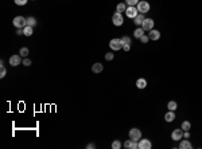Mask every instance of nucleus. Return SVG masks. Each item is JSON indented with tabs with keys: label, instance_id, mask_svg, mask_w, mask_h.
<instances>
[{
	"label": "nucleus",
	"instance_id": "nucleus-30",
	"mask_svg": "<svg viewBox=\"0 0 202 149\" xmlns=\"http://www.w3.org/2000/svg\"><path fill=\"white\" fill-rule=\"evenodd\" d=\"M113 58H114V55L112 53H106L105 54V61H113Z\"/></svg>",
	"mask_w": 202,
	"mask_h": 149
},
{
	"label": "nucleus",
	"instance_id": "nucleus-26",
	"mask_svg": "<svg viewBox=\"0 0 202 149\" xmlns=\"http://www.w3.org/2000/svg\"><path fill=\"white\" fill-rule=\"evenodd\" d=\"M121 42H123V44H131V38L129 36H127V35H124V36H121Z\"/></svg>",
	"mask_w": 202,
	"mask_h": 149
},
{
	"label": "nucleus",
	"instance_id": "nucleus-12",
	"mask_svg": "<svg viewBox=\"0 0 202 149\" xmlns=\"http://www.w3.org/2000/svg\"><path fill=\"white\" fill-rule=\"evenodd\" d=\"M124 148L125 149H139L138 146V141H133V140H127L125 142H124Z\"/></svg>",
	"mask_w": 202,
	"mask_h": 149
},
{
	"label": "nucleus",
	"instance_id": "nucleus-28",
	"mask_svg": "<svg viewBox=\"0 0 202 149\" xmlns=\"http://www.w3.org/2000/svg\"><path fill=\"white\" fill-rule=\"evenodd\" d=\"M15 4L16 6H26V3L28 1V0H14Z\"/></svg>",
	"mask_w": 202,
	"mask_h": 149
},
{
	"label": "nucleus",
	"instance_id": "nucleus-7",
	"mask_svg": "<svg viewBox=\"0 0 202 149\" xmlns=\"http://www.w3.org/2000/svg\"><path fill=\"white\" fill-rule=\"evenodd\" d=\"M138 146L139 149H151L152 148V144H151V141L148 138H140L138 142Z\"/></svg>",
	"mask_w": 202,
	"mask_h": 149
},
{
	"label": "nucleus",
	"instance_id": "nucleus-8",
	"mask_svg": "<svg viewBox=\"0 0 202 149\" xmlns=\"http://www.w3.org/2000/svg\"><path fill=\"white\" fill-rule=\"evenodd\" d=\"M183 138V130L181 129H174L173 133H171V140L173 141H181Z\"/></svg>",
	"mask_w": 202,
	"mask_h": 149
},
{
	"label": "nucleus",
	"instance_id": "nucleus-17",
	"mask_svg": "<svg viewBox=\"0 0 202 149\" xmlns=\"http://www.w3.org/2000/svg\"><path fill=\"white\" fill-rule=\"evenodd\" d=\"M164 120H166L167 122H173V121L175 120V113L168 110V113H166V116H164Z\"/></svg>",
	"mask_w": 202,
	"mask_h": 149
},
{
	"label": "nucleus",
	"instance_id": "nucleus-19",
	"mask_svg": "<svg viewBox=\"0 0 202 149\" xmlns=\"http://www.w3.org/2000/svg\"><path fill=\"white\" fill-rule=\"evenodd\" d=\"M116 11L117 12H120V14H124V12L127 11V6L124 3H119L116 7Z\"/></svg>",
	"mask_w": 202,
	"mask_h": 149
},
{
	"label": "nucleus",
	"instance_id": "nucleus-29",
	"mask_svg": "<svg viewBox=\"0 0 202 149\" xmlns=\"http://www.w3.org/2000/svg\"><path fill=\"white\" fill-rule=\"evenodd\" d=\"M138 3H139V0H127V4H128V6H132V7L138 6Z\"/></svg>",
	"mask_w": 202,
	"mask_h": 149
},
{
	"label": "nucleus",
	"instance_id": "nucleus-2",
	"mask_svg": "<svg viewBox=\"0 0 202 149\" xmlns=\"http://www.w3.org/2000/svg\"><path fill=\"white\" fill-rule=\"evenodd\" d=\"M123 42H121L120 38H113L111 42H109V47H111L113 51H119V50L123 48Z\"/></svg>",
	"mask_w": 202,
	"mask_h": 149
},
{
	"label": "nucleus",
	"instance_id": "nucleus-10",
	"mask_svg": "<svg viewBox=\"0 0 202 149\" xmlns=\"http://www.w3.org/2000/svg\"><path fill=\"white\" fill-rule=\"evenodd\" d=\"M22 55L19 54V55H12L11 58H9V64H11L12 67H15V66H19V64H22Z\"/></svg>",
	"mask_w": 202,
	"mask_h": 149
},
{
	"label": "nucleus",
	"instance_id": "nucleus-1",
	"mask_svg": "<svg viewBox=\"0 0 202 149\" xmlns=\"http://www.w3.org/2000/svg\"><path fill=\"white\" fill-rule=\"evenodd\" d=\"M12 23H14V26L16 28H24L27 26V19L23 18V16H15Z\"/></svg>",
	"mask_w": 202,
	"mask_h": 149
},
{
	"label": "nucleus",
	"instance_id": "nucleus-23",
	"mask_svg": "<svg viewBox=\"0 0 202 149\" xmlns=\"http://www.w3.org/2000/svg\"><path fill=\"white\" fill-rule=\"evenodd\" d=\"M23 32H24V35H26V36H31L32 35V27L26 26L23 28Z\"/></svg>",
	"mask_w": 202,
	"mask_h": 149
},
{
	"label": "nucleus",
	"instance_id": "nucleus-25",
	"mask_svg": "<svg viewBox=\"0 0 202 149\" xmlns=\"http://www.w3.org/2000/svg\"><path fill=\"white\" fill-rule=\"evenodd\" d=\"M28 53H30V51H28V48H27V47H22L20 53H19V54H20L23 58H27V56H28Z\"/></svg>",
	"mask_w": 202,
	"mask_h": 149
},
{
	"label": "nucleus",
	"instance_id": "nucleus-14",
	"mask_svg": "<svg viewBox=\"0 0 202 149\" xmlns=\"http://www.w3.org/2000/svg\"><path fill=\"white\" fill-rule=\"evenodd\" d=\"M144 19H146V16H144V14H138V16L133 19V23L136 24L138 27H141V24H143Z\"/></svg>",
	"mask_w": 202,
	"mask_h": 149
},
{
	"label": "nucleus",
	"instance_id": "nucleus-33",
	"mask_svg": "<svg viewBox=\"0 0 202 149\" xmlns=\"http://www.w3.org/2000/svg\"><path fill=\"white\" fill-rule=\"evenodd\" d=\"M123 50L125 51V53H128L129 50H131V44H124V46H123Z\"/></svg>",
	"mask_w": 202,
	"mask_h": 149
},
{
	"label": "nucleus",
	"instance_id": "nucleus-22",
	"mask_svg": "<svg viewBox=\"0 0 202 149\" xmlns=\"http://www.w3.org/2000/svg\"><path fill=\"white\" fill-rule=\"evenodd\" d=\"M167 108H168V110L174 111V110H176V108H178V105H176V102H175V101H170V102L167 103Z\"/></svg>",
	"mask_w": 202,
	"mask_h": 149
},
{
	"label": "nucleus",
	"instance_id": "nucleus-31",
	"mask_svg": "<svg viewBox=\"0 0 202 149\" xmlns=\"http://www.w3.org/2000/svg\"><path fill=\"white\" fill-rule=\"evenodd\" d=\"M148 41H149V36H147V35H143V36H141V38H140V42H141V43H143V44L148 43Z\"/></svg>",
	"mask_w": 202,
	"mask_h": 149
},
{
	"label": "nucleus",
	"instance_id": "nucleus-34",
	"mask_svg": "<svg viewBox=\"0 0 202 149\" xmlns=\"http://www.w3.org/2000/svg\"><path fill=\"white\" fill-rule=\"evenodd\" d=\"M183 138H190V132L189 130L183 132Z\"/></svg>",
	"mask_w": 202,
	"mask_h": 149
},
{
	"label": "nucleus",
	"instance_id": "nucleus-24",
	"mask_svg": "<svg viewBox=\"0 0 202 149\" xmlns=\"http://www.w3.org/2000/svg\"><path fill=\"white\" fill-rule=\"evenodd\" d=\"M36 24V19L32 18V16H30V18H27V26L30 27H34Z\"/></svg>",
	"mask_w": 202,
	"mask_h": 149
},
{
	"label": "nucleus",
	"instance_id": "nucleus-20",
	"mask_svg": "<svg viewBox=\"0 0 202 149\" xmlns=\"http://www.w3.org/2000/svg\"><path fill=\"white\" fill-rule=\"evenodd\" d=\"M181 128H182V130H183V132L190 130V129H191V124L189 122V121H183V122H182V125H181Z\"/></svg>",
	"mask_w": 202,
	"mask_h": 149
},
{
	"label": "nucleus",
	"instance_id": "nucleus-32",
	"mask_svg": "<svg viewBox=\"0 0 202 149\" xmlns=\"http://www.w3.org/2000/svg\"><path fill=\"white\" fill-rule=\"evenodd\" d=\"M22 64H23V66H31V59L24 58L23 62H22Z\"/></svg>",
	"mask_w": 202,
	"mask_h": 149
},
{
	"label": "nucleus",
	"instance_id": "nucleus-36",
	"mask_svg": "<svg viewBox=\"0 0 202 149\" xmlns=\"http://www.w3.org/2000/svg\"><path fill=\"white\" fill-rule=\"evenodd\" d=\"M86 148H88V149H93V148H96V145H94V144H89Z\"/></svg>",
	"mask_w": 202,
	"mask_h": 149
},
{
	"label": "nucleus",
	"instance_id": "nucleus-9",
	"mask_svg": "<svg viewBox=\"0 0 202 149\" xmlns=\"http://www.w3.org/2000/svg\"><path fill=\"white\" fill-rule=\"evenodd\" d=\"M154 24H155V22L152 20V19H144V22H143V24H141V28L144 30V31H151V30L154 28Z\"/></svg>",
	"mask_w": 202,
	"mask_h": 149
},
{
	"label": "nucleus",
	"instance_id": "nucleus-3",
	"mask_svg": "<svg viewBox=\"0 0 202 149\" xmlns=\"http://www.w3.org/2000/svg\"><path fill=\"white\" fill-rule=\"evenodd\" d=\"M138 11H139V14H147V12L149 11V8H151V6H149V3L148 1H144V0H140L138 3Z\"/></svg>",
	"mask_w": 202,
	"mask_h": 149
},
{
	"label": "nucleus",
	"instance_id": "nucleus-21",
	"mask_svg": "<svg viewBox=\"0 0 202 149\" xmlns=\"http://www.w3.org/2000/svg\"><path fill=\"white\" fill-rule=\"evenodd\" d=\"M6 67H4V62L0 61V78H4L6 77Z\"/></svg>",
	"mask_w": 202,
	"mask_h": 149
},
{
	"label": "nucleus",
	"instance_id": "nucleus-4",
	"mask_svg": "<svg viewBox=\"0 0 202 149\" xmlns=\"http://www.w3.org/2000/svg\"><path fill=\"white\" fill-rule=\"evenodd\" d=\"M112 23H113L116 27H120L121 24L124 23L123 14H120V12H114L113 16H112Z\"/></svg>",
	"mask_w": 202,
	"mask_h": 149
},
{
	"label": "nucleus",
	"instance_id": "nucleus-16",
	"mask_svg": "<svg viewBox=\"0 0 202 149\" xmlns=\"http://www.w3.org/2000/svg\"><path fill=\"white\" fill-rule=\"evenodd\" d=\"M144 32H146V31H144V30L141 28V27H138V28H136V30L133 31V36H135L136 39H140L141 36L144 35Z\"/></svg>",
	"mask_w": 202,
	"mask_h": 149
},
{
	"label": "nucleus",
	"instance_id": "nucleus-18",
	"mask_svg": "<svg viewBox=\"0 0 202 149\" xmlns=\"http://www.w3.org/2000/svg\"><path fill=\"white\" fill-rule=\"evenodd\" d=\"M146 86H147V81L144 78H139L138 81H136V88L138 89H140L141 90V89H144Z\"/></svg>",
	"mask_w": 202,
	"mask_h": 149
},
{
	"label": "nucleus",
	"instance_id": "nucleus-15",
	"mask_svg": "<svg viewBox=\"0 0 202 149\" xmlns=\"http://www.w3.org/2000/svg\"><path fill=\"white\" fill-rule=\"evenodd\" d=\"M104 70V66L101 63H98V62H97V63H94L93 66H92V71H93L94 74H98V73H101V71Z\"/></svg>",
	"mask_w": 202,
	"mask_h": 149
},
{
	"label": "nucleus",
	"instance_id": "nucleus-5",
	"mask_svg": "<svg viewBox=\"0 0 202 149\" xmlns=\"http://www.w3.org/2000/svg\"><path fill=\"white\" fill-rule=\"evenodd\" d=\"M129 138L139 142V140L141 138V130L140 129H138V128H132L131 130H129Z\"/></svg>",
	"mask_w": 202,
	"mask_h": 149
},
{
	"label": "nucleus",
	"instance_id": "nucleus-6",
	"mask_svg": "<svg viewBox=\"0 0 202 149\" xmlns=\"http://www.w3.org/2000/svg\"><path fill=\"white\" fill-rule=\"evenodd\" d=\"M125 14H127V18H129V19H135V18H136V16H138L139 11H138V8H136V7L128 6V7H127V11H125Z\"/></svg>",
	"mask_w": 202,
	"mask_h": 149
},
{
	"label": "nucleus",
	"instance_id": "nucleus-27",
	"mask_svg": "<svg viewBox=\"0 0 202 149\" xmlns=\"http://www.w3.org/2000/svg\"><path fill=\"white\" fill-rule=\"evenodd\" d=\"M112 148L113 149H120L121 148V142L119 140H114L113 142H112Z\"/></svg>",
	"mask_w": 202,
	"mask_h": 149
},
{
	"label": "nucleus",
	"instance_id": "nucleus-13",
	"mask_svg": "<svg viewBox=\"0 0 202 149\" xmlns=\"http://www.w3.org/2000/svg\"><path fill=\"white\" fill-rule=\"evenodd\" d=\"M179 148L181 149H191L193 148V145H191V142L189 141V138H186V140L182 138V140L179 141Z\"/></svg>",
	"mask_w": 202,
	"mask_h": 149
},
{
	"label": "nucleus",
	"instance_id": "nucleus-11",
	"mask_svg": "<svg viewBox=\"0 0 202 149\" xmlns=\"http://www.w3.org/2000/svg\"><path fill=\"white\" fill-rule=\"evenodd\" d=\"M148 36H149V41H159L160 39V32H159V30H151V31H148Z\"/></svg>",
	"mask_w": 202,
	"mask_h": 149
},
{
	"label": "nucleus",
	"instance_id": "nucleus-35",
	"mask_svg": "<svg viewBox=\"0 0 202 149\" xmlns=\"http://www.w3.org/2000/svg\"><path fill=\"white\" fill-rule=\"evenodd\" d=\"M16 35H24V32H23V28H18V31H16Z\"/></svg>",
	"mask_w": 202,
	"mask_h": 149
}]
</instances>
